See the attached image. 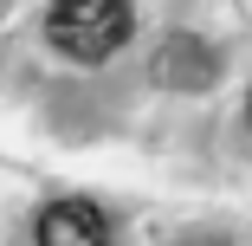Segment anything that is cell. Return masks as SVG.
<instances>
[{
  "label": "cell",
  "instance_id": "1",
  "mask_svg": "<svg viewBox=\"0 0 252 246\" xmlns=\"http://www.w3.org/2000/svg\"><path fill=\"white\" fill-rule=\"evenodd\" d=\"M45 33L65 59L78 65H104L117 59L129 33H136V7L129 0H52V13H45Z\"/></svg>",
  "mask_w": 252,
  "mask_h": 246
},
{
  "label": "cell",
  "instance_id": "3",
  "mask_svg": "<svg viewBox=\"0 0 252 246\" xmlns=\"http://www.w3.org/2000/svg\"><path fill=\"white\" fill-rule=\"evenodd\" d=\"M246 117H252V97H246Z\"/></svg>",
  "mask_w": 252,
  "mask_h": 246
},
{
  "label": "cell",
  "instance_id": "2",
  "mask_svg": "<svg viewBox=\"0 0 252 246\" xmlns=\"http://www.w3.org/2000/svg\"><path fill=\"white\" fill-rule=\"evenodd\" d=\"M39 246H110V220L91 201H52L39 214Z\"/></svg>",
  "mask_w": 252,
  "mask_h": 246
}]
</instances>
